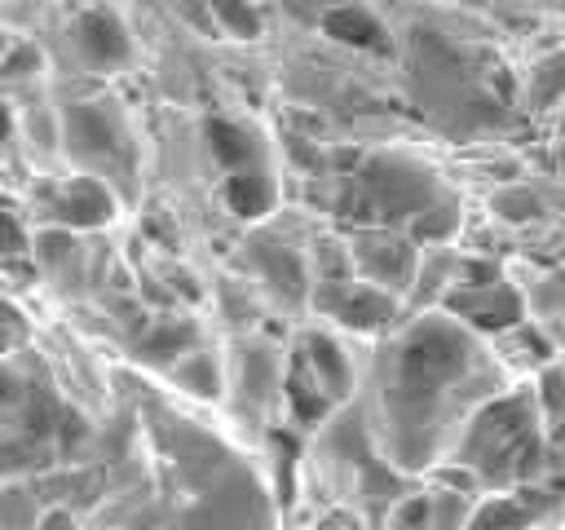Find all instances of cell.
Wrapping results in <instances>:
<instances>
[{"mask_svg": "<svg viewBox=\"0 0 565 530\" xmlns=\"http://www.w3.org/2000/svg\"><path fill=\"white\" fill-rule=\"evenodd\" d=\"M490 340H494V353H499V362H503L508 371H534V375H539L543 367L556 362V340H552V331H543V327L530 322V318L503 327V331L490 336Z\"/></svg>", "mask_w": 565, "mask_h": 530, "instance_id": "obj_5", "label": "cell"}, {"mask_svg": "<svg viewBox=\"0 0 565 530\" xmlns=\"http://www.w3.org/2000/svg\"><path fill=\"white\" fill-rule=\"evenodd\" d=\"M490 208H494V216L508 221V225H525V221H534V216L543 212V203H539V194H534L530 186H503V190L490 199Z\"/></svg>", "mask_w": 565, "mask_h": 530, "instance_id": "obj_10", "label": "cell"}, {"mask_svg": "<svg viewBox=\"0 0 565 530\" xmlns=\"http://www.w3.org/2000/svg\"><path fill=\"white\" fill-rule=\"evenodd\" d=\"M446 459L468 464L481 477V490H525L552 481L534 384H508L486 398L459 428Z\"/></svg>", "mask_w": 565, "mask_h": 530, "instance_id": "obj_1", "label": "cell"}, {"mask_svg": "<svg viewBox=\"0 0 565 530\" xmlns=\"http://www.w3.org/2000/svg\"><path fill=\"white\" fill-rule=\"evenodd\" d=\"M349 256H353V274L362 283H375L384 292H397L406 296L411 283H415V269H419V247L402 234H388V230H362L349 239Z\"/></svg>", "mask_w": 565, "mask_h": 530, "instance_id": "obj_2", "label": "cell"}, {"mask_svg": "<svg viewBox=\"0 0 565 530\" xmlns=\"http://www.w3.org/2000/svg\"><path fill=\"white\" fill-rule=\"evenodd\" d=\"M539 495H543L539 486L494 490V499H477V508H472L463 530H534L539 517H543V504H547Z\"/></svg>", "mask_w": 565, "mask_h": 530, "instance_id": "obj_3", "label": "cell"}, {"mask_svg": "<svg viewBox=\"0 0 565 530\" xmlns=\"http://www.w3.org/2000/svg\"><path fill=\"white\" fill-rule=\"evenodd\" d=\"M168 380L190 393V398H203V402H216L221 389H225V367L212 349H185L181 358L168 362Z\"/></svg>", "mask_w": 565, "mask_h": 530, "instance_id": "obj_6", "label": "cell"}, {"mask_svg": "<svg viewBox=\"0 0 565 530\" xmlns=\"http://www.w3.org/2000/svg\"><path fill=\"white\" fill-rule=\"evenodd\" d=\"M384 530H428V490L424 495H402L384 512Z\"/></svg>", "mask_w": 565, "mask_h": 530, "instance_id": "obj_11", "label": "cell"}, {"mask_svg": "<svg viewBox=\"0 0 565 530\" xmlns=\"http://www.w3.org/2000/svg\"><path fill=\"white\" fill-rule=\"evenodd\" d=\"M539 411H543V437H547V473L552 481H565V362H552L534 375Z\"/></svg>", "mask_w": 565, "mask_h": 530, "instance_id": "obj_4", "label": "cell"}, {"mask_svg": "<svg viewBox=\"0 0 565 530\" xmlns=\"http://www.w3.org/2000/svg\"><path fill=\"white\" fill-rule=\"evenodd\" d=\"M207 4H212V13L221 18V26H230L238 40H252V35L260 31V18L252 13L247 0H207Z\"/></svg>", "mask_w": 565, "mask_h": 530, "instance_id": "obj_12", "label": "cell"}, {"mask_svg": "<svg viewBox=\"0 0 565 530\" xmlns=\"http://www.w3.org/2000/svg\"><path fill=\"white\" fill-rule=\"evenodd\" d=\"M525 93H530V106H534V110L561 102V97H565V53H547V57H539L534 71H530Z\"/></svg>", "mask_w": 565, "mask_h": 530, "instance_id": "obj_9", "label": "cell"}, {"mask_svg": "<svg viewBox=\"0 0 565 530\" xmlns=\"http://www.w3.org/2000/svg\"><path fill=\"white\" fill-rule=\"evenodd\" d=\"M18 137H22V146L31 150V155H57V141H62V124H57V115L49 110V106H26L22 115H18Z\"/></svg>", "mask_w": 565, "mask_h": 530, "instance_id": "obj_7", "label": "cell"}, {"mask_svg": "<svg viewBox=\"0 0 565 530\" xmlns=\"http://www.w3.org/2000/svg\"><path fill=\"white\" fill-rule=\"evenodd\" d=\"M481 495H463V490H446V486H433L428 490V530H463L472 508H477Z\"/></svg>", "mask_w": 565, "mask_h": 530, "instance_id": "obj_8", "label": "cell"}]
</instances>
